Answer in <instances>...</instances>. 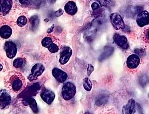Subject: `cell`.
<instances>
[{
  "label": "cell",
  "instance_id": "cell-1",
  "mask_svg": "<svg viewBox=\"0 0 149 114\" xmlns=\"http://www.w3.org/2000/svg\"><path fill=\"white\" fill-rule=\"evenodd\" d=\"M4 84L7 89L15 93H17L24 88L26 80L24 77L20 72L13 71L5 78Z\"/></svg>",
  "mask_w": 149,
  "mask_h": 114
},
{
  "label": "cell",
  "instance_id": "cell-2",
  "mask_svg": "<svg viewBox=\"0 0 149 114\" xmlns=\"http://www.w3.org/2000/svg\"><path fill=\"white\" fill-rule=\"evenodd\" d=\"M76 93V86L71 82L64 84L62 89V95L65 100L68 101L72 99Z\"/></svg>",
  "mask_w": 149,
  "mask_h": 114
},
{
  "label": "cell",
  "instance_id": "cell-3",
  "mask_svg": "<svg viewBox=\"0 0 149 114\" xmlns=\"http://www.w3.org/2000/svg\"><path fill=\"white\" fill-rule=\"evenodd\" d=\"M45 71L44 65L41 63H36L33 66L31 69V73L28 76L29 80L34 81L38 78L39 76L42 75Z\"/></svg>",
  "mask_w": 149,
  "mask_h": 114
},
{
  "label": "cell",
  "instance_id": "cell-4",
  "mask_svg": "<svg viewBox=\"0 0 149 114\" xmlns=\"http://www.w3.org/2000/svg\"><path fill=\"white\" fill-rule=\"evenodd\" d=\"M11 102V97L8 91L5 89L0 90V109L8 108Z\"/></svg>",
  "mask_w": 149,
  "mask_h": 114
},
{
  "label": "cell",
  "instance_id": "cell-5",
  "mask_svg": "<svg viewBox=\"0 0 149 114\" xmlns=\"http://www.w3.org/2000/svg\"><path fill=\"white\" fill-rule=\"evenodd\" d=\"M110 20L112 26L116 30L125 28V22L121 15L118 13H112L110 15Z\"/></svg>",
  "mask_w": 149,
  "mask_h": 114
},
{
  "label": "cell",
  "instance_id": "cell-6",
  "mask_svg": "<svg viewBox=\"0 0 149 114\" xmlns=\"http://www.w3.org/2000/svg\"><path fill=\"white\" fill-rule=\"evenodd\" d=\"M5 51L8 58L12 59L16 56L17 52V49L16 44L14 42L8 41L5 43Z\"/></svg>",
  "mask_w": 149,
  "mask_h": 114
},
{
  "label": "cell",
  "instance_id": "cell-7",
  "mask_svg": "<svg viewBox=\"0 0 149 114\" xmlns=\"http://www.w3.org/2000/svg\"><path fill=\"white\" fill-rule=\"evenodd\" d=\"M113 41L119 47L123 50H127L129 47L128 40L124 35L115 34L113 36Z\"/></svg>",
  "mask_w": 149,
  "mask_h": 114
},
{
  "label": "cell",
  "instance_id": "cell-8",
  "mask_svg": "<svg viewBox=\"0 0 149 114\" xmlns=\"http://www.w3.org/2000/svg\"><path fill=\"white\" fill-rule=\"evenodd\" d=\"M72 54V50L70 47H63L60 54L59 63L63 65L66 64L69 61Z\"/></svg>",
  "mask_w": 149,
  "mask_h": 114
},
{
  "label": "cell",
  "instance_id": "cell-9",
  "mask_svg": "<svg viewBox=\"0 0 149 114\" xmlns=\"http://www.w3.org/2000/svg\"><path fill=\"white\" fill-rule=\"evenodd\" d=\"M42 45L44 47L48 48L51 53H56L59 50L58 45L53 43L52 38L49 37H46L43 38L42 41Z\"/></svg>",
  "mask_w": 149,
  "mask_h": 114
},
{
  "label": "cell",
  "instance_id": "cell-10",
  "mask_svg": "<svg viewBox=\"0 0 149 114\" xmlns=\"http://www.w3.org/2000/svg\"><path fill=\"white\" fill-rule=\"evenodd\" d=\"M149 12L144 10L139 13L136 18V23L139 27H143L149 24Z\"/></svg>",
  "mask_w": 149,
  "mask_h": 114
},
{
  "label": "cell",
  "instance_id": "cell-11",
  "mask_svg": "<svg viewBox=\"0 0 149 114\" xmlns=\"http://www.w3.org/2000/svg\"><path fill=\"white\" fill-rule=\"evenodd\" d=\"M41 97L43 101L48 104H50L55 99L56 95L51 90L44 89L41 93Z\"/></svg>",
  "mask_w": 149,
  "mask_h": 114
},
{
  "label": "cell",
  "instance_id": "cell-12",
  "mask_svg": "<svg viewBox=\"0 0 149 114\" xmlns=\"http://www.w3.org/2000/svg\"><path fill=\"white\" fill-rule=\"evenodd\" d=\"M52 74L55 79L60 83H64L68 78L67 74L62 70L57 68H54L53 69Z\"/></svg>",
  "mask_w": 149,
  "mask_h": 114
},
{
  "label": "cell",
  "instance_id": "cell-13",
  "mask_svg": "<svg viewBox=\"0 0 149 114\" xmlns=\"http://www.w3.org/2000/svg\"><path fill=\"white\" fill-rule=\"evenodd\" d=\"M140 63L139 57L136 54H132L128 57L126 65L130 69H135L139 67Z\"/></svg>",
  "mask_w": 149,
  "mask_h": 114
},
{
  "label": "cell",
  "instance_id": "cell-14",
  "mask_svg": "<svg viewBox=\"0 0 149 114\" xmlns=\"http://www.w3.org/2000/svg\"><path fill=\"white\" fill-rule=\"evenodd\" d=\"M123 114H134L136 111L135 100L133 98L128 100L127 104L123 108Z\"/></svg>",
  "mask_w": 149,
  "mask_h": 114
},
{
  "label": "cell",
  "instance_id": "cell-15",
  "mask_svg": "<svg viewBox=\"0 0 149 114\" xmlns=\"http://www.w3.org/2000/svg\"><path fill=\"white\" fill-rule=\"evenodd\" d=\"M114 52V48L113 47L107 46L105 47L98 58V60L100 61H102L104 60H106L113 54Z\"/></svg>",
  "mask_w": 149,
  "mask_h": 114
},
{
  "label": "cell",
  "instance_id": "cell-16",
  "mask_svg": "<svg viewBox=\"0 0 149 114\" xmlns=\"http://www.w3.org/2000/svg\"><path fill=\"white\" fill-rule=\"evenodd\" d=\"M64 10L69 15H74L77 12V8L76 3L73 1H68L64 6Z\"/></svg>",
  "mask_w": 149,
  "mask_h": 114
},
{
  "label": "cell",
  "instance_id": "cell-17",
  "mask_svg": "<svg viewBox=\"0 0 149 114\" xmlns=\"http://www.w3.org/2000/svg\"><path fill=\"white\" fill-rule=\"evenodd\" d=\"M0 6L2 13L7 14L10 10L12 6V0H0Z\"/></svg>",
  "mask_w": 149,
  "mask_h": 114
},
{
  "label": "cell",
  "instance_id": "cell-18",
  "mask_svg": "<svg viewBox=\"0 0 149 114\" xmlns=\"http://www.w3.org/2000/svg\"><path fill=\"white\" fill-rule=\"evenodd\" d=\"M12 34V29L8 25H3L0 28V36L4 39H7L10 37Z\"/></svg>",
  "mask_w": 149,
  "mask_h": 114
},
{
  "label": "cell",
  "instance_id": "cell-19",
  "mask_svg": "<svg viewBox=\"0 0 149 114\" xmlns=\"http://www.w3.org/2000/svg\"><path fill=\"white\" fill-rule=\"evenodd\" d=\"M25 101L27 102L28 105H29L30 108L31 109L34 113H37L38 112L39 110L38 107H37V103L34 98L31 97H29V98H27V99Z\"/></svg>",
  "mask_w": 149,
  "mask_h": 114
},
{
  "label": "cell",
  "instance_id": "cell-20",
  "mask_svg": "<svg viewBox=\"0 0 149 114\" xmlns=\"http://www.w3.org/2000/svg\"><path fill=\"white\" fill-rule=\"evenodd\" d=\"M108 100V95L106 94H101L96 98L95 104L98 106L102 105L107 103Z\"/></svg>",
  "mask_w": 149,
  "mask_h": 114
},
{
  "label": "cell",
  "instance_id": "cell-21",
  "mask_svg": "<svg viewBox=\"0 0 149 114\" xmlns=\"http://www.w3.org/2000/svg\"><path fill=\"white\" fill-rule=\"evenodd\" d=\"M30 22L33 30H36L39 25L40 19L37 15H34L30 18Z\"/></svg>",
  "mask_w": 149,
  "mask_h": 114
},
{
  "label": "cell",
  "instance_id": "cell-22",
  "mask_svg": "<svg viewBox=\"0 0 149 114\" xmlns=\"http://www.w3.org/2000/svg\"><path fill=\"white\" fill-rule=\"evenodd\" d=\"M25 64V60L22 58H18L13 61V66L17 69L23 67Z\"/></svg>",
  "mask_w": 149,
  "mask_h": 114
},
{
  "label": "cell",
  "instance_id": "cell-23",
  "mask_svg": "<svg viewBox=\"0 0 149 114\" xmlns=\"http://www.w3.org/2000/svg\"><path fill=\"white\" fill-rule=\"evenodd\" d=\"M83 86L85 91H90L92 88V84L88 78H85L83 81Z\"/></svg>",
  "mask_w": 149,
  "mask_h": 114
},
{
  "label": "cell",
  "instance_id": "cell-24",
  "mask_svg": "<svg viewBox=\"0 0 149 114\" xmlns=\"http://www.w3.org/2000/svg\"><path fill=\"white\" fill-rule=\"evenodd\" d=\"M17 24L19 27H22L24 26L27 23V19L24 16H21L17 20Z\"/></svg>",
  "mask_w": 149,
  "mask_h": 114
},
{
  "label": "cell",
  "instance_id": "cell-25",
  "mask_svg": "<svg viewBox=\"0 0 149 114\" xmlns=\"http://www.w3.org/2000/svg\"><path fill=\"white\" fill-rule=\"evenodd\" d=\"M98 3H99L102 7H108L109 5L111 4V0H96Z\"/></svg>",
  "mask_w": 149,
  "mask_h": 114
},
{
  "label": "cell",
  "instance_id": "cell-26",
  "mask_svg": "<svg viewBox=\"0 0 149 114\" xmlns=\"http://www.w3.org/2000/svg\"><path fill=\"white\" fill-rule=\"evenodd\" d=\"M46 0H35V6L37 8H40L45 5Z\"/></svg>",
  "mask_w": 149,
  "mask_h": 114
},
{
  "label": "cell",
  "instance_id": "cell-27",
  "mask_svg": "<svg viewBox=\"0 0 149 114\" xmlns=\"http://www.w3.org/2000/svg\"><path fill=\"white\" fill-rule=\"evenodd\" d=\"M94 70V68L93 65L91 64H88L87 68V73L88 76H90L91 75Z\"/></svg>",
  "mask_w": 149,
  "mask_h": 114
},
{
  "label": "cell",
  "instance_id": "cell-28",
  "mask_svg": "<svg viewBox=\"0 0 149 114\" xmlns=\"http://www.w3.org/2000/svg\"><path fill=\"white\" fill-rule=\"evenodd\" d=\"M19 3L24 6L29 5L32 2V0H19Z\"/></svg>",
  "mask_w": 149,
  "mask_h": 114
},
{
  "label": "cell",
  "instance_id": "cell-29",
  "mask_svg": "<svg viewBox=\"0 0 149 114\" xmlns=\"http://www.w3.org/2000/svg\"><path fill=\"white\" fill-rule=\"evenodd\" d=\"M63 13H64L63 10L62 9H61V8H60L59 10H58L55 11L54 14H55V16L56 17H58L60 16L61 15H63Z\"/></svg>",
  "mask_w": 149,
  "mask_h": 114
},
{
  "label": "cell",
  "instance_id": "cell-30",
  "mask_svg": "<svg viewBox=\"0 0 149 114\" xmlns=\"http://www.w3.org/2000/svg\"><path fill=\"white\" fill-rule=\"evenodd\" d=\"M91 8L93 10H97L100 8V6L97 3H93L91 4Z\"/></svg>",
  "mask_w": 149,
  "mask_h": 114
},
{
  "label": "cell",
  "instance_id": "cell-31",
  "mask_svg": "<svg viewBox=\"0 0 149 114\" xmlns=\"http://www.w3.org/2000/svg\"><path fill=\"white\" fill-rule=\"evenodd\" d=\"M54 27H55V25L53 24L52 26H51L50 28H49L48 29V31H47V33H49V34L52 33L53 31Z\"/></svg>",
  "mask_w": 149,
  "mask_h": 114
},
{
  "label": "cell",
  "instance_id": "cell-32",
  "mask_svg": "<svg viewBox=\"0 0 149 114\" xmlns=\"http://www.w3.org/2000/svg\"><path fill=\"white\" fill-rule=\"evenodd\" d=\"M3 69V65L1 64H0V71H1Z\"/></svg>",
  "mask_w": 149,
  "mask_h": 114
},
{
  "label": "cell",
  "instance_id": "cell-33",
  "mask_svg": "<svg viewBox=\"0 0 149 114\" xmlns=\"http://www.w3.org/2000/svg\"><path fill=\"white\" fill-rule=\"evenodd\" d=\"M56 0H50V3H54L56 1Z\"/></svg>",
  "mask_w": 149,
  "mask_h": 114
},
{
  "label": "cell",
  "instance_id": "cell-34",
  "mask_svg": "<svg viewBox=\"0 0 149 114\" xmlns=\"http://www.w3.org/2000/svg\"><path fill=\"white\" fill-rule=\"evenodd\" d=\"M85 114H92L91 113H90L89 112H87L86 113H85Z\"/></svg>",
  "mask_w": 149,
  "mask_h": 114
},
{
  "label": "cell",
  "instance_id": "cell-35",
  "mask_svg": "<svg viewBox=\"0 0 149 114\" xmlns=\"http://www.w3.org/2000/svg\"><path fill=\"white\" fill-rule=\"evenodd\" d=\"M1 6H0V13L1 12Z\"/></svg>",
  "mask_w": 149,
  "mask_h": 114
}]
</instances>
